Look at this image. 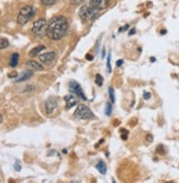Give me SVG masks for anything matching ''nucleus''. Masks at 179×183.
I'll use <instances>...</instances> for the list:
<instances>
[{
  "mask_svg": "<svg viewBox=\"0 0 179 183\" xmlns=\"http://www.w3.org/2000/svg\"><path fill=\"white\" fill-rule=\"evenodd\" d=\"M68 30V20L63 16H54L47 23L46 35L53 41H58L66 35Z\"/></svg>",
  "mask_w": 179,
  "mask_h": 183,
  "instance_id": "1",
  "label": "nucleus"
},
{
  "mask_svg": "<svg viewBox=\"0 0 179 183\" xmlns=\"http://www.w3.org/2000/svg\"><path fill=\"white\" fill-rule=\"evenodd\" d=\"M33 16H34V9L32 8L31 5H23L22 8L20 9L17 21L20 25H24L25 23H28Z\"/></svg>",
  "mask_w": 179,
  "mask_h": 183,
  "instance_id": "2",
  "label": "nucleus"
},
{
  "mask_svg": "<svg viewBox=\"0 0 179 183\" xmlns=\"http://www.w3.org/2000/svg\"><path fill=\"white\" fill-rule=\"evenodd\" d=\"M47 31V22L45 19H39L33 23L32 26V33L35 37H43L46 35Z\"/></svg>",
  "mask_w": 179,
  "mask_h": 183,
  "instance_id": "3",
  "label": "nucleus"
},
{
  "mask_svg": "<svg viewBox=\"0 0 179 183\" xmlns=\"http://www.w3.org/2000/svg\"><path fill=\"white\" fill-rule=\"evenodd\" d=\"M79 16L83 21H92L98 16V11L96 9L91 8L90 5H83L79 10Z\"/></svg>",
  "mask_w": 179,
  "mask_h": 183,
  "instance_id": "4",
  "label": "nucleus"
},
{
  "mask_svg": "<svg viewBox=\"0 0 179 183\" xmlns=\"http://www.w3.org/2000/svg\"><path fill=\"white\" fill-rule=\"evenodd\" d=\"M74 115L79 120H88V118H94V113L91 112L88 107H86L84 104H79L75 111Z\"/></svg>",
  "mask_w": 179,
  "mask_h": 183,
  "instance_id": "5",
  "label": "nucleus"
},
{
  "mask_svg": "<svg viewBox=\"0 0 179 183\" xmlns=\"http://www.w3.org/2000/svg\"><path fill=\"white\" fill-rule=\"evenodd\" d=\"M69 91L72 93H74V94H76V96H78L79 98H81L83 100H87L85 93H84L83 89H81V87H80V85L78 82L76 81L69 82Z\"/></svg>",
  "mask_w": 179,
  "mask_h": 183,
  "instance_id": "6",
  "label": "nucleus"
},
{
  "mask_svg": "<svg viewBox=\"0 0 179 183\" xmlns=\"http://www.w3.org/2000/svg\"><path fill=\"white\" fill-rule=\"evenodd\" d=\"M56 58V53L55 52H47L44 54H41L39 56V59L42 64L44 65H50L54 62V59Z\"/></svg>",
  "mask_w": 179,
  "mask_h": 183,
  "instance_id": "7",
  "label": "nucleus"
},
{
  "mask_svg": "<svg viewBox=\"0 0 179 183\" xmlns=\"http://www.w3.org/2000/svg\"><path fill=\"white\" fill-rule=\"evenodd\" d=\"M109 0H89V5L97 11L103 10L108 7Z\"/></svg>",
  "mask_w": 179,
  "mask_h": 183,
  "instance_id": "8",
  "label": "nucleus"
},
{
  "mask_svg": "<svg viewBox=\"0 0 179 183\" xmlns=\"http://www.w3.org/2000/svg\"><path fill=\"white\" fill-rule=\"evenodd\" d=\"M57 109V102L54 98H50L45 102V110H46L47 114H52Z\"/></svg>",
  "mask_w": 179,
  "mask_h": 183,
  "instance_id": "9",
  "label": "nucleus"
},
{
  "mask_svg": "<svg viewBox=\"0 0 179 183\" xmlns=\"http://www.w3.org/2000/svg\"><path fill=\"white\" fill-rule=\"evenodd\" d=\"M64 100H65V102H66L67 109H70V107H73L74 105L77 104V98H76L74 94H72V93H69V94H67V96L64 97Z\"/></svg>",
  "mask_w": 179,
  "mask_h": 183,
  "instance_id": "10",
  "label": "nucleus"
},
{
  "mask_svg": "<svg viewBox=\"0 0 179 183\" xmlns=\"http://www.w3.org/2000/svg\"><path fill=\"white\" fill-rule=\"evenodd\" d=\"M27 67H28V69H30L32 71H39L42 69L41 64H39L35 60H29L28 63H27Z\"/></svg>",
  "mask_w": 179,
  "mask_h": 183,
  "instance_id": "11",
  "label": "nucleus"
},
{
  "mask_svg": "<svg viewBox=\"0 0 179 183\" xmlns=\"http://www.w3.org/2000/svg\"><path fill=\"white\" fill-rule=\"evenodd\" d=\"M32 75H33V71L32 70H25V71H23L22 74L20 75L19 77H18L17 79H16V81L17 82H20V81H24V80H28L29 78H31L32 77Z\"/></svg>",
  "mask_w": 179,
  "mask_h": 183,
  "instance_id": "12",
  "label": "nucleus"
},
{
  "mask_svg": "<svg viewBox=\"0 0 179 183\" xmlns=\"http://www.w3.org/2000/svg\"><path fill=\"white\" fill-rule=\"evenodd\" d=\"M43 49H45V46H43V45H39V46L34 47V48L29 53V55H30L31 57H35V56H38V55L43 51Z\"/></svg>",
  "mask_w": 179,
  "mask_h": 183,
  "instance_id": "13",
  "label": "nucleus"
},
{
  "mask_svg": "<svg viewBox=\"0 0 179 183\" xmlns=\"http://www.w3.org/2000/svg\"><path fill=\"white\" fill-rule=\"evenodd\" d=\"M96 168L100 173H102V174H106V172H107V166H106L105 162L100 161L99 164H97Z\"/></svg>",
  "mask_w": 179,
  "mask_h": 183,
  "instance_id": "14",
  "label": "nucleus"
},
{
  "mask_svg": "<svg viewBox=\"0 0 179 183\" xmlns=\"http://www.w3.org/2000/svg\"><path fill=\"white\" fill-rule=\"evenodd\" d=\"M18 62H19V54L18 53H14L11 56V60H10V67H16L18 65Z\"/></svg>",
  "mask_w": 179,
  "mask_h": 183,
  "instance_id": "15",
  "label": "nucleus"
},
{
  "mask_svg": "<svg viewBox=\"0 0 179 183\" xmlns=\"http://www.w3.org/2000/svg\"><path fill=\"white\" fill-rule=\"evenodd\" d=\"M9 46V41L6 38H0V51Z\"/></svg>",
  "mask_w": 179,
  "mask_h": 183,
  "instance_id": "16",
  "label": "nucleus"
},
{
  "mask_svg": "<svg viewBox=\"0 0 179 183\" xmlns=\"http://www.w3.org/2000/svg\"><path fill=\"white\" fill-rule=\"evenodd\" d=\"M95 82H96V85L98 86V87H101L102 83H103V78H102L101 75H97L96 78H95Z\"/></svg>",
  "mask_w": 179,
  "mask_h": 183,
  "instance_id": "17",
  "label": "nucleus"
},
{
  "mask_svg": "<svg viewBox=\"0 0 179 183\" xmlns=\"http://www.w3.org/2000/svg\"><path fill=\"white\" fill-rule=\"evenodd\" d=\"M109 96H110L111 99V103H114L116 102V98H114V90H113V88H109Z\"/></svg>",
  "mask_w": 179,
  "mask_h": 183,
  "instance_id": "18",
  "label": "nucleus"
},
{
  "mask_svg": "<svg viewBox=\"0 0 179 183\" xmlns=\"http://www.w3.org/2000/svg\"><path fill=\"white\" fill-rule=\"evenodd\" d=\"M56 1H57V0H41L42 5H54V3H56Z\"/></svg>",
  "mask_w": 179,
  "mask_h": 183,
  "instance_id": "19",
  "label": "nucleus"
},
{
  "mask_svg": "<svg viewBox=\"0 0 179 183\" xmlns=\"http://www.w3.org/2000/svg\"><path fill=\"white\" fill-rule=\"evenodd\" d=\"M111 111H112V107H111V104L108 103L107 104V109H106V114L109 116V115H111Z\"/></svg>",
  "mask_w": 179,
  "mask_h": 183,
  "instance_id": "20",
  "label": "nucleus"
},
{
  "mask_svg": "<svg viewBox=\"0 0 179 183\" xmlns=\"http://www.w3.org/2000/svg\"><path fill=\"white\" fill-rule=\"evenodd\" d=\"M85 0H70V2L73 3L74 5H81Z\"/></svg>",
  "mask_w": 179,
  "mask_h": 183,
  "instance_id": "21",
  "label": "nucleus"
},
{
  "mask_svg": "<svg viewBox=\"0 0 179 183\" xmlns=\"http://www.w3.org/2000/svg\"><path fill=\"white\" fill-rule=\"evenodd\" d=\"M110 58H111V55L109 54V56H108L107 58V65H108V71H111V66H110Z\"/></svg>",
  "mask_w": 179,
  "mask_h": 183,
  "instance_id": "22",
  "label": "nucleus"
},
{
  "mask_svg": "<svg viewBox=\"0 0 179 183\" xmlns=\"http://www.w3.org/2000/svg\"><path fill=\"white\" fill-rule=\"evenodd\" d=\"M143 98L145 99V100H149V99L151 98V93H149V92H144Z\"/></svg>",
  "mask_w": 179,
  "mask_h": 183,
  "instance_id": "23",
  "label": "nucleus"
},
{
  "mask_svg": "<svg viewBox=\"0 0 179 183\" xmlns=\"http://www.w3.org/2000/svg\"><path fill=\"white\" fill-rule=\"evenodd\" d=\"M14 169L17 170V171H20V170H21V166L19 164V162H16V164H14Z\"/></svg>",
  "mask_w": 179,
  "mask_h": 183,
  "instance_id": "24",
  "label": "nucleus"
},
{
  "mask_svg": "<svg viewBox=\"0 0 179 183\" xmlns=\"http://www.w3.org/2000/svg\"><path fill=\"white\" fill-rule=\"evenodd\" d=\"M146 139H147L149 143H152L153 142V136H152V135H147V136H146Z\"/></svg>",
  "mask_w": 179,
  "mask_h": 183,
  "instance_id": "25",
  "label": "nucleus"
},
{
  "mask_svg": "<svg viewBox=\"0 0 179 183\" xmlns=\"http://www.w3.org/2000/svg\"><path fill=\"white\" fill-rule=\"evenodd\" d=\"M122 64H123V60H122V59H120V60H118V62H116V66H121Z\"/></svg>",
  "mask_w": 179,
  "mask_h": 183,
  "instance_id": "26",
  "label": "nucleus"
},
{
  "mask_svg": "<svg viewBox=\"0 0 179 183\" xmlns=\"http://www.w3.org/2000/svg\"><path fill=\"white\" fill-rule=\"evenodd\" d=\"M127 27H129V25H125V26H124V27H121V29H120V30H119V32H122V31L127 30Z\"/></svg>",
  "mask_w": 179,
  "mask_h": 183,
  "instance_id": "27",
  "label": "nucleus"
},
{
  "mask_svg": "<svg viewBox=\"0 0 179 183\" xmlns=\"http://www.w3.org/2000/svg\"><path fill=\"white\" fill-rule=\"evenodd\" d=\"M134 33H135V29H132V30L130 31L129 35H133V34H134Z\"/></svg>",
  "mask_w": 179,
  "mask_h": 183,
  "instance_id": "28",
  "label": "nucleus"
},
{
  "mask_svg": "<svg viewBox=\"0 0 179 183\" xmlns=\"http://www.w3.org/2000/svg\"><path fill=\"white\" fill-rule=\"evenodd\" d=\"M87 59H88V60H91V59H92V56H91V55H87Z\"/></svg>",
  "mask_w": 179,
  "mask_h": 183,
  "instance_id": "29",
  "label": "nucleus"
},
{
  "mask_svg": "<svg viewBox=\"0 0 179 183\" xmlns=\"http://www.w3.org/2000/svg\"><path fill=\"white\" fill-rule=\"evenodd\" d=\"M2 121H3V116L1 114H0V124L2 123Z\"/></svg>",
  "mask_w": 179,
  "mask_h": 183,
  "instance_id": "30",
  "label": "nucleus"
},
{
  "mask_svg": "<svg viewBox=\"0 0 179 183\" xmlns=\"http://www.w3.org/2000/svg\"><path fill=\"white\" fill-rule=\"evenodd\" d=\"M155 60H156L155 59V57H151V62H155Z\"/></svg>",
  "mask_w": 179,
  "mask_h": 183,
  "instance_id": "31",
  "label": "nucleus"
},
{
  "mask_svg": "<svg viewBox=\"0 0 179 183\" xmlns=\"http://www.w3.org/2000/svg\"><path fill=\"white\" fill-rule=\"evenodd\" d=\"M160 33H162V34H166V30H163Z\"/></svg>",
  "mask_w": 179,
  "mask_h": 183,
  "instance_id": "32",
  "label": "nucleus"
}]
</instances>
